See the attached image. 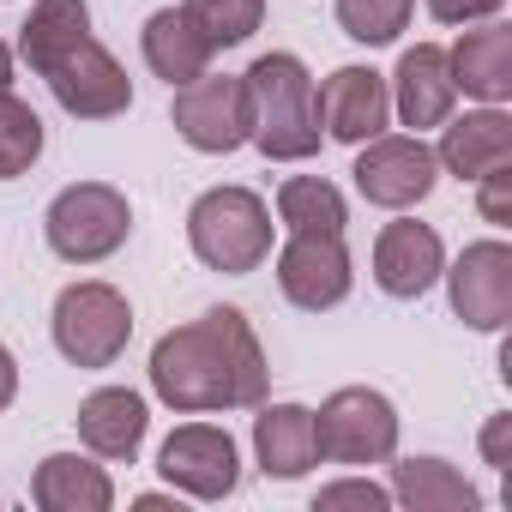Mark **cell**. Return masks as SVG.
Here are the masks:
<instances>
[{
    "label": "cell",
    "mask_w": 512,
    "mask_h": 512,
    "mask_svg": "<svg viewBox=\"0 0 512 512\" xmlns=\"http://www.w3.org/2000/svg\"><path fill=\"white\" fill-rule=\"evenodd\" d=\"M266 350L241 308H211L193 326H175L151 350V392L181 416L253 410L266 404Z\"/></svg>",
    "instance_id": "obj_1"
},
{
    "label": "cell",
    "mask_w": 512,
    "mask_h": 512,
    "mask_svg": "<svg viewBox=\"0 0 512 512\" xmlns=\"http://www.w3.org/2000/svg\"><path fill=\"white\" fill-rule=\"evenodd\" d=\"M241 79H247V97H253V145L272 163H302V157L320 151V91H314V73L296 55L272 49Z\"/></svg>",
    "instance_id": "obj_2"
},
{
    "label": "cell",
    "mask_w": 512,
    "mask_h": 512,
    "mask_svg": "<svg viewBox=\"0 0 512 512\" xmlns=\"http://www.w3.org/2000/svg\"><path fill=\"white\" fill-rule=\"evenodd\" d=\"M187 241L199 253V266H211L223 278L260 272L272 253V211L253 187H211L187 211Z\"/></svg>",
    "instance_id": "obj_3"
},
{
    "label": "cell",
    "mask_w": 512,
    "mask_h": 512,
    "mask_svg": "<svg viewBox=\"0 0 512 512\" xmlns=\"http://www.w3.org/2000/svg\"><path fill=\"white\" fill-rule=\"evenodd\" d=\"M43 235H49V247L67 266H97L133 235V205L109 181H73V187H61L49 199Z\"/></svg>",
    "instance_id": "obj_4"
},
{
    "label": "cell",
    "mask_w": 512,
    "mask_h": 512,
    "mask_svg": "<svg viewBox=\"0 0 512 512\" xmlns=\"http://www.w3.org/2000/svg\"><path fill=\"white\" fill-rule=\"evenodd\" d=\"M55 350L73 368H115L133 338V308L115 284H67L55 296Z\"/></svg>",
    "instance_id": "obj_5"
},
{
    "label": "cell",
    "mask_w": 512,
    "mask_h": 512,
    "mask_svg": "<svg viewBox=\"0 0 512 512\" xmlns=\"http://www.w3.org/2000/svg\"><path fill=\"white\" fill-rule=\"evenodd\" d=\"M169 121L175 133L205 151V157H229L253 139V97H247V79L235 73H199L187 85H175V103H169Z\"/></svg>",
    "instance_id": "obj_6"
},
{
    "label": "cell",
    "mask_w": 512,
    "mask_h": 512,
    "mask_svg": "<svg viewBox=\"0 0 512 512\" xmlns=\"http://www.w3.org/2000/svg\"><path fill=\"white\" fill-rule=\"evenodd\" d=\"M314 434H320V458L332 464H386L398 452V410L374 386H344L320 404Z\"/></svg>",
    "instance_id": "obj_7"
},
{
    "label": "cell",
    "mask_w": 512,
    "mask_h": 512,
    "mask_svg": "<svg viewBox=\"0 0 512 512\" xmlns=\"http://www.w3.org/2000/svg\"><path fill=\"white\" fill-rule=\"evenodd\" d=\"M43 79H49L55 103H61L73 121H115V115L133 109V79H127V67H121L97 37L73 43Z\"/></svg>",
    "instance_id": "obj_8"
},
{
    "label": "cell",
    "mask_w": 512,
    "mask_h": 512,
    "mask_svg": "<svg viewBox=\"0 0 512 512\" xmlns=\"http://www.w3.org/2000/svg\"><path fill=\"white\" fill-rule=\"evenodd\" d=\"M356 193L368 199V205H386V211H410V205H422L428 193H434V181H440V163H434V151L422 145V133H380V139H368L362 145V157H356Z\"/></svg>",
    "instance_id": "obj_9"
},
{
    "label": "cell",
    "mask_w": 512,
    "mask_h": 512,
    "mask_svg": "<svg viewBox=\"0 0 512 512\" xmlns=\"http://www.w3.org/2000/svg\"><path fill=\"white\" fill-rule=\"evenodd\" d=\"M440 278L452 290V314L470 332H506V320H512V247L500 235L470 241L458 253V266Z\"/></svg>",
    "instance_id": "obj_10"
},
{
    "label": "cell",
    "mask_w": 512,
    "mask_h": 512,
    "mask_svg": "<svg viewBox=\"0 0 512 512\" xmlns=\"http://www.w3.org/2000/svg\"><path fill=\"white\" fill-rule=\"evenodd\" d=\"M157 470H163L169 488H181V494H193V500H223V494H235V482H241L235 440H229V428H217V422H181V428L163 440Z\"/></svg>",
    "instance_id": "obj_11"
},
{
    "label": "cell",
    "mask_w": 512,
    "mask_h": 512,
    "mask_svg": "<svg viewBox=\"0 0 512 512\" xmlns=\"http://www.w3.org/2000/svg\"><path fill=\"white\" fill-rule=\"evenodd\" d=\"M356 272H350V247L344 235H290V247L278 253V290L302 308V314H326L350 296Z\"/></svg>",
    "instance_id": "obj_12"
},
{
    "label": "cell",
    "mask_w": 512,
    "mask_h": 512,
    "mask_svg": "<svg viewBox=\"0 0 512 512\" xmlns=\"http://www.w3.org/2000/svg\"><path fill=\"white\" fill-rule=\"evenodd\" d=\"M440 272H446V247H440V235L428 223L398 217V223L380 229V241H374V284L386 296L416 302V296H428L440 284Z\"/></svg>",
    "instance_id": "obj_13"
},
{
    "label": "cell",
    "mask_w": 512,
    "mask_h": 512,
    "mask_svg": "<svg viewBox=\"0 0 512 512\" xmlns=\"http://www.w3.org/2000/svg\"><path fill=\"white\" fill-rule=\"evenodd\" d=\"M386 121H392L386 73H374V67H338L320 85V127L338 145H368V139L386 133Z\"/></svg>",
    "instance_id": "obj_14"
},
{
    "label": "cell",
    "mask_w": 512,
    "mask_h": 512,
    "mask_svg": "<svg viewBox=\"0 0 512 512\" xmlns=\"http://www.w3.org/2000/svg\"><path fill=\"white\" fill-rule=\"evenodd\" d=\"M386 91H392V109H398L404 127H416V133H422V127H440V121L452 115V103H458L446 49H440V43L404 49V55H398V73L386 79Z\"/></svg>",
    "instance_id": "obj_15"
},
{
    "label": "cell",
    "mask_w": 512,
    "mask_h": 512,
    "mask_svg": "<svg viewBox=\"0 0 512 512\" xmlns=\"http://www.w3.org/2000/svg\"><path fill=\"white\" fill-rule=\"evenodd\" d=\"M446 133H440V151H434V163L446 169V175H458V181H482L488 169H500V163H512V115L500 109V103H488V109H476V115H446L440 121Z\"/></svg>",
    "instance_id": "obj_16"
},
{
    "label": "cell",
    "mask_w": 512,
    "mask_h": 512,
    "mask_svg": "<svg viewBox=\"0 0 512 512\" xmlns=\"http://www.w3.org/2000/svg\"><path fill=\"white\" fill-rule=\"evenodd\" d=\"M253 458L266 476L296 482L320 464V434H314V410L302 404H266L253 416Z\"/></svg>",
    "instance_id": "obj_17"
},
{
    "label": "cell",
    "mask_w": 512,
    "mask_h": 512,
    "mask_svg": "<svg viewBox=\"0 0 512 512\" xmlns=\"http://www.w3.org/2000/svg\"><path fill=\"white\" fill-rule=\"evenodd\" d=\"M73 422H79V440H85L97 458H115V464L127 458V464H133V452L145 446V422H151V416H145V398H139V392H127V386H97V392L79 404Z\"/></svg>",
    "instance_id": "obj_18"
},
{
    "label": "cell",
    "mask_w": 512,
    "mask_h": 512,
    "mask_svg": "<svg viewBox=\"0 0 512 512\" xmlns=\"http://www.w3.org/2000/svg\"><path fill=\"white\" fill-rule=\"evenodd\" d=\"M452 85L476 103H506L512 97V31L506 25H482V31H464L452 49Z\"/></svg>",
    "instance_id": "obj_19"
},
{
    "label": "cell",
    "mask_w": 512,
    "mask_h": 512,
    "mask_svg": "<svg viewBox=\"0 0 512 512\" xmlns=\"http://www.w3.org/2000/svg\"><path fill=\"white\" fill-rule=\"evenodd\" d=\"M31 494H37L43 512H109L115 506L109 470L79 458V452H49L31 476Z\"/></svg>",
    "instance_id": "obj_20"
},
{
    "label": "cell",
    "mask_w": 512,
    "mask_h": 512,
    "mask_svg": "<svg viewBox=\"0 0 512 512\" xmlns=\"http://www.w3.org/2000/svg\"><path fill=\"white\" fill-rule=\"evenodd\" d=\"M139 43H145V67H151L157 79H169V85L199 79V73L211 67V55H217V49L193 31V19H187L181 7L151 13V19H145V31H139Z\"/></svg>",
    "instance_id": "obj_21"
},
{
    "label": "cell",
    "mask_w": 512,
    "mask_h": 512,
    "mask_svg": "<svg viewBox=\"0 0 512 512\" xmlns=\"http://www.w3.org/2000/svg\"><path fill=\"white\" fill-rule=\"evenodd\" d=\"M91 37V7L85 0H37L31 7V19L19 25V55H25V67L43 79L73 43H85Z\"/></svg>",
    "instance_id": "obj_22"
},
{
    "label": "cell",
    "mask_w": 512,
    "mask_h": 512,
    "mask_svg": "<svg viewBox=\"0 0 512 512\" xmlns=\"http://www.w3.org/2000/svg\"><path fill=\"white\" fill-rule=\"evenodd\" d=\"M392 500H404L410 512H476L482 506V494L446 458H404V464H392Z\"/></svg>",
    "instance_id": "obj_23"
},
{
    "label": "cell",
    "mask_w": 512,
    "mask_h": 512,
    "mask_svg": "<svg viewBox=\"0 0 512 512\" xmlns=\"http://www.w3.org/2000/svg\"><path fill=\"white\" fill-rule=\"evenodd\" d=\"M278 217L290 223V235H344V223H350L344 193L320 175H290L278 187Z\"/></svg>",
    "instance_id": "obj_24"
},
{
    "label": "cell",
    "mask_w": 512,
    "mask_h": 512,
    "mask_svg": "<svg viewBox=\"0 0 512 512\" xmlns=\"http://www.w3.org/2000/svg\"><path fill=\"white\" fill-rule=\"evenodd\" d=\"M181 13L211 49H235L266 25V0H181Z\"/></svg>",
    "instance_id": "obj_25"
},
{
    "label": "cell",
    "mask_w": 512,
    "mask_h": 512,
    "mask_svg": "<svg viewBox=\"0 0 512 512\" xmlns=\"http://www.w3.org/2000/svg\"><path fill=\"white\" fill-rule=\"evenodd\" d=\"M37 157H43V115L13 91H0V181L31 175Z\"/></svg>",
    "instance_id": "obj_26"
},
{
    "label": "cell",
    "mask_w": 512,
    "mask_h": 512,
    "mask_svg": "<svg viewBox=\"0 0 512 512\" xmlns=\"http://www.w3.org/2000/svg\"><path fill=\"white\" fill-rule=\"evenodd\" d=\"M410 13H416V0H338V31L350 43L380 49V43H398Z\"/></svg>",
    "instance_id": "obj_27"
},
{
    "label": "cell",
    "mask_w": 512,
    "mask_h": 512,
    "mask_svg": "<svg viewBox=\"0 0 512 512\" xmlns=\"http://www.w3.org/2000/svg\"><path fill=\"white\" fill-rule=\"evenodd\" d=\"M314 506H368V512H386L392 506V488H380V482H362V476H350V482H326L320 488V500Z\"/></svg>",
    "instance_id": "obj_28"
},
{
    "label": "cell",
    "mask_w": 512,
    "mask_h": 512,
    "mask_svg": "<svg viewBox=\"0 0 512 512\" xmlns=\"http://www.w3.org/2000/svg\"><path fill=\"white\" fill-rule=\"evenodd\" d=\"M476 187H482V199H476V205H482V217H488L494 229H500V223H512V163L488 169Z\"/></svg>",
    "instance_id": "obj_29"
},
{
    "label": "cell",
    "mask_w": 512,
    "mask_h": 512,
    "mask_svg": "<svg viewBox=\"0 0 512 512\" xmlns=\"http://www.w3.org/2000/svg\"><path fill=\"white\" fill-rule=\"evenodd\" d=\"M506 0H428V13L440 25H476V19H494Z\"/></svg>",
    "instance_id": "obj_30"
},
{
    "label": "cell",
    "mask_w": 512,
    "mask_h": 512,
    "mask_svg": "<svg viewBox=\"0 0 512 512\" xmlns=\"http://www.w3.org/2000/svg\"><path fill=\"white\" fill-rule=\"evenodd\" d=\"M482 458H488L494 470H512V416H488V428H482Z\"/></svg>",
    "instance_id": "obj_31"
},
{
    "label": "cell",
    "mask_w": 512,
    "mask_h": 512,
    "mask_svg": "<svg viewBox=\"0 0 512 512\" xmlns=\"http://www.w3.org/2000/svg\"><path fill=\"white\" fill-rule=\"evenodd\" d=\"M19 398V362H13V350L0 344V410H7Z\"/></svg>",
    "instance_id": "obj_32"
},
{
    "label": "cell",
    "mask_w": 512,
    "mask_h": 512,
    "mask_svg": "<svg viewBox=\"0 0 512 512\" xmlns=\"http://www.w3.org/2000/svg\"><path fill=\"white\" fill-rule=\"evenodd\" d=\"M7 85H13V49L0 43V91H7Z\"/></svg>",
    "instance_id": "obj_33"
}]
</instances>
